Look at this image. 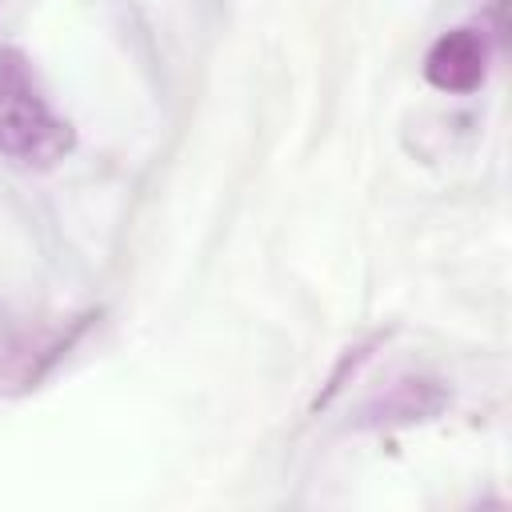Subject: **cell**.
<instances>
[{
  "label": "cell",
  "mask_w": 512,
  "mask_h": 512,
  "mask_svg": "<svg viewBox=\"0 0 512 512\" xmlns=\"http://www.w3.org/2000/svg\"><path fill=\"white\" fill-rule=\"evenodd\" d=\"M72 148L76 132L44 96L32 60L0 44V156L24 172H48Z\"/></svg>",
  "instance_id": "cell-1"
},
{
  "label": "cell",
  "mask_w": 512,
  "mask_h": 512,
  "mask_svg": "<svg viewBox=\"0 0 512 512\" xmlns=\"http://www.w3.org/2000/svg\"><path fill=\"white\" fill-rule=\"evenodd\" d=\"M488 56H492V48H488L484 28H448L432 40V48L424 56V80L440 92L468 96L484 84Z\"/></svg>",
  "instance_id": "cell-2"
}]
</instances>
